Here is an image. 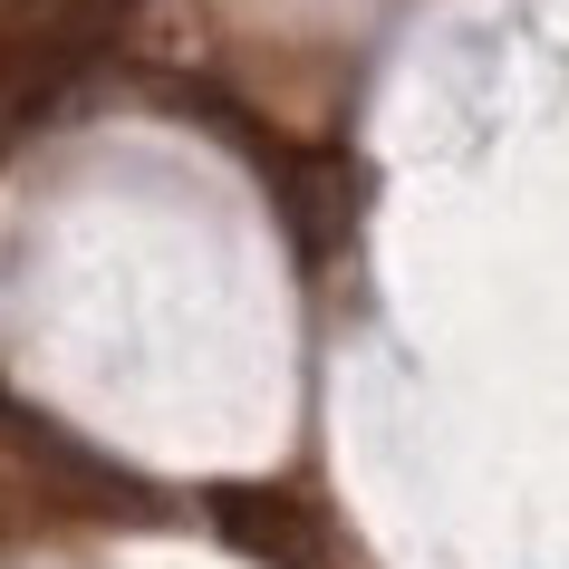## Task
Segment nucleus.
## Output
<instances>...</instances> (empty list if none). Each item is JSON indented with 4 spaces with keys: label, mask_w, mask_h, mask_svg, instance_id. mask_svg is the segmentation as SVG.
<instances>
[{
    "label": "nucleus",
    "mask_w": 569,
    "mask_h": 569,
    "mask_svg": "<svg viewBox=\"0 0 569 569\" xmlns=\"http://www.w3.org/2000/svg\"><path fill=\"white\" fill-rule=\"evenodd\" d=\"M107 49V0H20L0 20V146Z\"/></svg>",
    "instance_id": "1"
}]
</instances>
